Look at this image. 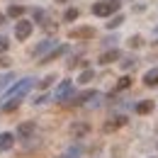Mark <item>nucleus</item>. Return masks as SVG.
Masks as SVG:
<instances>
[{"mask_svg": "<svg viewBox=\"0 0 158 158\" xmlns=\"http://www.w3.org/2000/svg\"><path fill=\"white\" fill-rule=\"evenodd\" d=\"M32 88H34V78L15 80V83H12V85L5 90V98H2V105H0V107H2L5 112H12V110H15V107L22 102V98H24V95H27Z\"/></svg>", "mask_w": 158, "mask_h": 158, "instance_id": "nucleus-1", "label": "nucleus"}, {"mask_svg": "<svg viewBox=\"0 0 158 158\" xmlns=\"http://www.w3.org/2000/svg\"><path fill=\"white\" fill-rule=\"evenodd\" d=\"M119 7H122L119 0H98L93 5V15H98V17H112L114 12H119Z\"/></svg>", "mask_w": 158, "mask_h": 158, "instance_id": "nucleus-2", "label": "nucleus"}, {"mask_svg": "<svg viewBox=\"0 0 158 158\" xmlns=\"http://www.w3.org/2000/svg\"><path fill=\"white\" fill-rule=\"evenodd\" d=\"M32 32H34V22L32 20H17L15 22V39L17 41H27L32 37Z\"/></svg>", "mask_w": 158, "mask_h": 158, "instance_id": "nucleus-3", "label": "nucleus"}, {"mask_svg": "<svg viewBox=\"0 0 158 158\" xmlns=\"http://www.w3.org/2000/svg\"><path fill=\"white\" fill-rule=\"evenodd\" d=\"M54 100L56 102H66V100H73V80H61L54 90Z\"/></svg>", "mask_w": 158, "mask_h": 158, "instance_id": "nucleus-4", "label": "nucleus"}, {"mask_svg": "<svg viewBox=\"0 0 158 158\" xmlns=\"http://www.w3.org/2000/svg\"><path fill=\"white\" fill-rule=\"evenodd\" d=\"M34 131H37V124H34V122H22L20 127H17V131H15V139L27 141V139L34 136Z\"/></svg>", "mask_w": 158, "mask_h": 158, "instance_id": "nucleus-5", "label": "nucleus"}, {"mask_svg": "<svg viewBox=\"0 0 158 158\" xmlns=\"http://www.w3.org/2000/svg\"><path fill=\"white\" fill-rule=\"evenodd\" d=\"M54 46H56V39H44L41 44H37V46H34V56H37V59H44V56H46Z\"/></svg>", "mask_w": 158, "mask_h": 158, "instance_id": "nucleus-6", "label": "nucleus"}, {"mask_svg": "<svg viewBox=\"0 0 158 158\" xmlns=\"http://www.w3.org/2000/svg\"><path fill=\"white\" fill-rule=\"evenodd\" d=\"M68 131H71V136H73V139H80V136H85V134L90 131V124H85V122H73Z\"/></svg>", "mask_w": 158, "mask_h": 158, "instance_id": "nucleus-7", "label": "nucleus"}, {"mask_svg": "<svg viewBox=\"0 0 158 158\" xmlns=\"http://www.w3.org/2000/svg\"><path fill=\"white\" fill-rule=\"evenodd\" d=\"M15 134L12 131H0V151H10L12 146H15Z\"/></svg>", "mask_w": 158, "mask_h": 158, "instance_id": "nucleus-8", "label": "nucleus"}, {"mask_svg": "<svg viewBox=\"0 0 158 158\" xmlns=\"http://www.w3.org/2000/svg\"><path fill=\"white\" fill-rule=\"evenodd\" d=\"M122 59V54H119V49H107L105 54H100V63L102 66H107V63H114V61Z\"/></svg>", "mask_w": 158, "mask_h": 158, "instance_id": "nucleus-9", "label": "nucleus"}, {"mask_svg": "<svg viewBox=\"0 0 158 158\" xmlns=\"http://www.w3.org/2000/svg\"><path fill=\"white\" fill-rule=\"evenodd\" d=\"M143 85L146 88H158V66L156 68H148L143 73Z\"/></svg>", "mask_w": 158, "mask_h": 158, "instance_id": "nucleus-10", "label": "nucleus"}, {"mask_svg": "<svg viewBox=\"0 0 158 158\" xmlns=\"http://www.w3.org/2000/svg\"><path fill=\"white\" fill-rule=\"evenodd\" d=\"M66 51H68V46H66V44H61V46H54V49H51V51H49V54H46V56L41 59V63H49V61L59 59V56H63Z\"/></svg>", "mask_w": 158, "mask_h": 158, "instance_id": "nucleus-11", "label": "nucleus"}, {"mask_svg": "<svg viewBox=\"0 0 158 158\" xmlns=\"http://www.w3.org/2000/svg\"><path fill=\"white\" fill-rule=\"evenodd\" d=\"M61 158H83V146H80V143H73V146H68V148L61 153Z\"/></svg>", "mask_w": 158, "mask_h": 158, "instance_id": "nucleus-12", "label": "nucleus"}, {"mask_svg": "<svg viewBox=\"0 0 158 158\" xmlns=\"http://www.w3.org/2000/svg\"><path fill=\"white\" fill-rule=\"evenodd\" d=\"M12 83H15V73H12V71H5V73H0V93H2V90H7Z\"/></svg>", "mask_w": 158, "mask_h": 158, "instance_id": "nucleus-13", "label": "nucleus"}, {"mask_svg": "<svg viewBox=\"0 0 158 158\" xmlns=\"http://www.w3.org/2000/svg\"><path fill=\"white\" fill-rule=\"evenodd\" d=\"M151 110H153V102H151V100H141V102L134 105V112H136V114H148Z\"/></svg>", "mask_w": 158, "mask_h": 158, "instance_id": "nucleus-14", "label": "nucleus"}, {"mask_svg": "<svg viewBox=\"0 0 158 158\" xmlns=\"http://www.w3.org/2000/svg\"><path fill=\"white\" fill-rule=\"evenodd\" d=\"M124 124H127V117H114V122H107L105 124V131H114V129L124 127Z\"/></svg>", "mask_w": 158, "mask_h": 158, "instance_id": "nucleus-15", "label": "nucleus"}, {"mask_svg": "<svg viewBox=\"0 0 158 158\" xmlns=\"http://www.w3.org/2000/svg\"><path fill=\"white\" fill-rule=\"evenodd\" d=\"M95 32L90 27H80V29H71V39H78V37H93Z\"/></svg>", "mask_w": 158, "mask_h": 158, "instance_id": "nucleus-16", "label": "nucleus"}, {"mask_svg": "<svg viewBox=\"0 0 158 158\" xmlns=\"http://www.w3.org/2000/svg\"><path fill=\"white\" fill-rule=\"evenodd\" d=\"M22 15H24V7H22V5H10V7H7V17H15V20H20Z\"/></svg>", "mask_w": 158, "mask_h": 158, "instance_id": "nucleus-17", "label": "nucleus"}, {"mask_svg": "<svg viewBox=\"0 0 158 158\" xmlns=\"http://www.w3.org/2000/svg\"><path fill=\"white\" fill-rule=\"evenodd\" d=\"M93 78H95V71H93V68H85V71L78 76V83H80V85H85V83H90Z\"/></svg>", "mask_w": 158, "mask_h": 158, "instance_id": "nucleus-18", "label": "nucleus"}, {"mask_svg": "<svg viewBox=\"0 0 158 158\" xmlns=\"http://www.w3.org/2000/svg\"><path fill=\"white\" fill-rule=\"evenodd\" d=\"M122 22H124V15H114V17H112V20L107 22L105 27H107V29H117V27L122 24Z\"/></svg>", "mask_w": 158, "mask_h": 158, "instance_id": "nucleus-19", "label": "nucleus"}, {"mask_svg": "<svg viewBox=\"0 0 158 158\" xmlns=\"http://www.w3.org/2000/svg\"><path fill=\"white\" fill-rule=\"evenodd\" d=\"M63 20H66V22H73V20H78V10H76V7H68V10L63 12Z\"/></svg>", "mask_w": 158, "mask_h": 158, "instance_id": "nucleus-20", "label": "nucleus"}, {"mask_svg": "<svg viewBox=\"0 0 158 158\" xmlns=\"http://www.w3.org/2000/svg\"><path fill=\"white\" fill-rule=\"evenodd\" d=\"M129 85H131V78H129V76H122L119 83H117V90H127Z\"/></svg>", "mask_w": 158, "mask_h": 158, "instance_id": "nucleus-21", "label": "nucleus"}, {"mask_svg": "<svg viewBox=\"0 0 158 158\" xmlns=\"http://www.w3.org/2000/svg\"><path fill=\"white\" fill-rule=\"evenodd\" d=\"M134 66H136V59H134V56H127V59L122 61V68H124V71H129V68H134Z\"/></svg>", "mask_w": 158, "mask_h": 158, "instance_id": "nucleus-22", "label": "nucleus"}, {"mask_svg": "<svg viewBox=\"0 0 158 158\" xmlns=\"http://www.w3.org/2000/svg\"><path fill=\"white\" fill-rule=\"evenodd\" d=\"M141 44H143V39H141L139 34H134V37H129V46H134V49H139Z\"/></svg>", "mask_w": 158, "mask_h": 158, "instance_id": "nucleus-23", "label": "nucleus"}, {"mask_svg": "<svg viewBox=\"0 0 158 158\" xmlns=\"http://www.w3.org/2000/svg\"><path fill=\"white\" fill-rule=\"evenodd\" d=\"M7 49H10V39L7 37H0V54H5Z\"/></svg>", "mask_w": 158, "mask_h": 158, "instance_id": "nucleus-24", "label": "nucleus"}, {"mask_svg": "<svg viewBox=\"0 0 158 158\" xmlns=\"http://www.w3.org/2000/svg\"><path fill=\"white\" fill-rule=\"evenodd\" d=\"M54 80H56V76H46V78L41 80L39 85H41V88H49V85H51V83H54Z\"/></svg>", "mask_w": 158, "mask_h": 158, "instance_id": "nucleus-25", "label": "nucleus"}, {"mask_svg": "<svg viewBox=\"0 0 158 158\" xmlns=\"http://www.w3.org/2000/svg\"><path fill=\"white\" fill-rule=\"evenodd\" d=\"M46 100H49V95H39V98L34 100V105H44V102H46Z\"/></svg>", "mask_w": 158, "mask_h": 158, "instance_id": "nucleus-26", "label": "nucleus"}, {"mask_svg": "<svg viewBox=\"0 0 158 158\" xmlns=\"http://www.w3.org/2000/svg\"><path fill=\"white\" fill-rule=\"evenodd\" d=\"M0 66H5V61H2V59H0Z\"/></svg>", "mask_w": 158, "mask_h": 158, "instance_id": "nucleus-27", "label": "nucleus"}]
</instances>
